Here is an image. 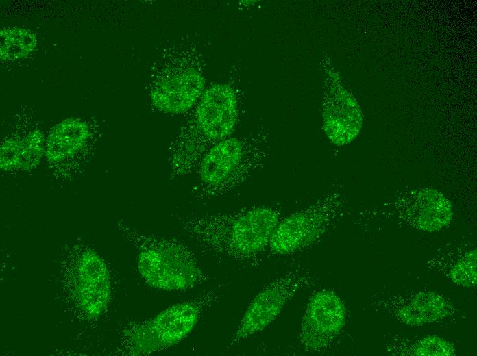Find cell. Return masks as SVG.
Here are the masks:
<instances>
[{
	"instance_id": "cell-8",
	"label": "cell",
	"mask_w": 477,
	"mask_h": 356,
	"mask_svg": "<svg viewBox=\"0 0 477 356\" xmlns=\"http://www.w3.org/2000/svg\"><path fill=\"white\" fill-rule=\"evenodd\" d=\"M346 320V309L340 297L329 290L315 291L302 317L299 335L304 351L318 353L326 350L340 334Z\"/></svg>"
},
{
	"instance_id": "cell-14",
	"label": "cell",
	"mask_w": 477,
	"mask_h": 356,
	"mask_svg": "<svg viewBox=\"0 0 477 356\" xmlns=\"http://www.w3.org/2000/svg\"><path fill=\"white\" fill-rule=\"evenodd\" d=\"M43 152L44 136L39 130L29 132L23 139H8L1 146V168L29 169L38 163Z\"/></svg>"
},
{
	"instance_id": "cell-11",
	"label": "cell",
	"mask_w": 477,
	"mask_h": 356,
	"mask_svg": "<svg viewBox=\"0 0 477 356\" xmlns=\"http://www.w3.org/2000/svg\"><path fill=\"white\" fill-rule=\"evenodd\" d=\"M401 217L414 228L432 232L451 220L452 207L440 192L430 188L417 189L406 194L398 203Z\"/></svg>"
},
{
	"instance_id": "cell-15",
	"label": "cell",
	"mask_w": 477,
	"mask_h": 356,
	"mask_svg": "<svg viewBox=\"0 0 477 356\" xmlns=\"http://www.w3.org/2000/svg\"><path fill=\"white\" fill-rule=\"evenodd\" d=\"M0 56L3 60H15L30 54L36 47L37 40L29 30L8 27L0 31Z\"/></svg>"
},
{
	"instance_id": "cell-6",
	"label": "cell",
	"mask_w": 477,
	"mask_h": 356,
	"mask_svg": "<svg viewBox=\"0 0 477 356\" xmlns=\"http://www.w3.org/2000/svg\"><path fill=\"white\" fill-rule=\"evenodd\" d=\"M314 282L310 269L299 266L265 285L247 307L227 348L265 329L299 292Z\"/></svg>"
},
{
	"instance_id": "cell-3",
	"label": "cell",
	"mask_w": 477,
	"mask_h": 356,
	"mask_svg": "<svg viewBox=\"0 0 477 356\" xmlns=\"http://www.w3.org/2000/svg\"><path fill=\"white\" fill-rule=\"evenodd\" d=\"M136 240L138 270L149 285L186 290L208 280L195 253L182 240L164 236H140Z\"/></svg>"
},
{
	"instance_id": "cell-5",
	"label": "cell",
	"mask_w": 477,
	"mask_h": 356,
	"mask_svg": "<svg viewBox=\"0 0 477 356\" xmlns=\"http://www.w3.org/2000/svg\"><path fill=\"white\" fill-rule=\"evenodd\" d=\"M343 207L341 194L330 192L309 206L282 218L271 236L269 253L289 255L312 246L341 216Z\"/></svg>"
},
{
	"instance_id": "cell-1",
	"label": "cell",
	"mask_w": 477,
	"mask_h": 356,
	"mask_svg": "<svg viewBox=\"0 0 477 356\" xmlns=\"http://www.w3.org/2000/svg\"><path fill=\"white\" fill-rule=\"evenodd\" d=\"M171 217L204 253L243 264L256 262L267 251L273 233L282 218L280 207L275 205Z\"/></svg>"
},
{
	"instance_id": "cell-7",
	"label": "cell",
	"mask_w": 477,
	"mask_h": 356,
	"mask_svg": "<svg viewBox=\"0 0 477 356\" xmlns=\"http://www.w3.org/2000/svg\"><path fill=\"white\" fill-rule=\"evenodd\" d=\"M204 77L196 63L174 56L154 81L151 99L160 112L182 114L190 110L204 92Z\"/></svg>"
},
{
	"instance_id": "cell-10",
	"label": "cell",
	"mask_w": 477,
	"mask_h": 356,
	"mask_svg": "<svg viewBox=\"0 0 477 356\" xmlns=\"http://www.w3.org/2000/svg\"><path fill=\"white\" fill-rule=\"evenodd\" d=\"M75 288L76 300L88 316H98L106 308L111 293L106 264L94 251L84 253L79 261Z\"/></svg>"
},
{
	"instance_id": "cell-17",
	"label": "cell",
	"mask_w": 477,
	"mask_h": 356,
	"mask_svg": "<svg viewBox=\"0 0 477 356\" xmlns=\"http://www.w3.org/2000/svg\"><path fill=\"white\" fill-rule=\"evenodd\" d=\"M476 249L468 251L450 266L448 276L453 283L465 288L476 285Z\"/></svg>"
},
{
	"instance_id": "cell-9",
	"label": "cell",
	"mask_w": 477,
	"mask_h": 356,
	"mask_svg": "<svg viewBox=\"0 0 477 356\" xmlns=\"http://www.w3.org/2000/svg\"><path fill=\"white\" fill-rule=\"evenodd\" d=\"M322 116L325 133L337 146L352 142L362 127L359 105L332 71H326Z\"/></svg>"
},
{
	"instance_id": "cell-12",
	"label": "cell",
	"mask_w": 477,
	"mask_h": 356,
	"mask_svg": "<svg viewBox=\"0 0 477 356\" xmlns=\"http://www.w3.org/2000/svg\"><path fill=\"white\" fill-rule=\"evenodd\" d=\"M392 307L387 309L398 320L411 326L441 320L446 317L451 307L440 294L422 291L405 297L394 299L390 304Z\"/></svg>"
},
{
	"instance_id": "cell-13",
	"label": "cell",
	"mask_w": 477,
	"mask_h": 356,
	"mask_svg": "<svg viewBox=\"0 0 477 356\" xmlns=\"http://www.w3.org/2000/svg\"><path fill=\"white\" fill-rule=\"evenodd\" d=\"M88 125L79 118H69L56 125L46 141V157L51 162H60L74 155L87 141Z\"/></svg>"
},
{
	"instance_id": "cell-4",
	"label": "cell",
	"mask_w": 477,
	"mask_h": 356,
	"mask_svg": "<svg viewBox=\"0 0 477 356\" xmlns=\"http://www.w3.org/2000/svg\"><path fill=\"white\" fill-rule=\"evenodd\" d=\"M220 294L212 290L168 307L125 333V348L131 355H146L170 348L196 327Z\"/></svg>"
},
{
	"instance_id": "cell-16",
	"label": "cell",
	"mask_w": 477,
	"mask_h": 356,
	"mask_svg": "<svg viewBox=\"0 0 477 356\" xmlns=\"http://www.w3.org/2000/svg\"><path fill=\"white\" fill-rule=\"evenodd\" d=\"M398 355L417 356H452L456 355L454 346L446 340L436 335H427L408 341Z\"/></svg>"
},
{
	"instance_id": "cell-2",
	"label": "cell",
	"mask_w": 477,
	"mask_h": 356,
	"mask_svg": "<svg viewBox=\"0 0 477 356\" xmlns=\"http://www.w3.org/2000/svg\"><path fill=\"white\" fill-rule=\"evenodd\" d=\"M266 153L256 140L233 137L214 144L202 157L195 173L194 198L207 201L225 195L245 182L266 162Z\"/></svg>"
}]
</instances>
